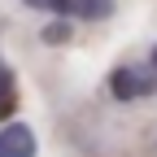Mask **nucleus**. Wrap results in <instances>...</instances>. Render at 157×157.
Masks as SVG:
<instances>
[{
  "mask_svg": "<svg viewBox=\"0 0 157 157\" xmlns=\"http://www.w3.org/2000/svg\"><path fill=\"white\" fill-rule=\"evenodd\" d=\"M66 35H70V26H66V22H52V26H44V39H48V44H61Z\"/></svg>",
  "mask_w": 157,
  "mask_h": 157,
  "instance_id": "obj_6",
  "label": "nucleus"
},
{
  "mask_svg": "<svg viewBox=\"0 0 157 157\" xmlns=\"http://www.w3.org/2000/svg\"><path fill=\"white\" fill-rule=\"evenodd\" d=\"M22 5H31V9H39V13H57V17H74V9H78V0H22Z\"/></svg>",
  "mask_w": 157,
  "mask_h": 157,
  "instance_id": "obj_4",
  "label": "nucleus"
},
{
  "mask_svg": "<svg viewBox=\"0 0 157 157\" xmlns=\"http://www.w3.org/2000/svg\"><path fill=\"white\" fill-rule=\"evenodd\" d=\"M157 92V74L148 66H118L109 74V96L113 101H135V96Z\"/></svg>",
  "mask_w": 157,
  "mask_h": 157,
  "instance_id": "obj_1",
  "label": "nucleus"
},
{
  "mask_svg": "<svg viewBox=\"0 0 157 157\" xmlns=\"http://www.w3.org/2000/svg\"><path fill=\"white\" fill-rule=\"evenodd\" d=\"M148 70H153V74H157V48H153V57H148Z\"/></svg>",
  "mask_w": 157,
  "mask_h": 157,
  "instance_id": "obj_7",
  "label": "nucleus"
},
{
  "mask_svg": "<svg viewBox=\"0 0 157 157\" xmlns=\"http://www.w3.org/2000/svg\"><path fill=\"white\" fill-rule=\"evenodd\" d=\"M13 101H17V92H13V70L0 61V118L13 109Z\"/></svg>",
  "mask_w": 157,
  "mask_h": 157,
  "instance_id": "obj_5",
  "label": "nucleus"
},
{
  "mask_svg": "<svg viewBox=\"0 0 157 157\" xmlns=\"http://www.w3.org/2000/svg\"><path fill=\"white\" fill-rule=\"evenodd\" d=\"M113 13V0H78L74 17H83V22H101V17Z\"/></svg>",
  "mask_w": 157,
  "mask_h": 157,
  "instance_id": "obj_3",
  "label": "nucleus"
},
{
  "mask_svg": "<svg viewBox=\"0 0 157 157\" xmlns=\"http://www.w3.org/2000/svg\"><path fill=\"white\" fill-rule=\"evenodd\" d=\"M0 157H35V131L26 122L0 127Z\"/></svg>",
  "mask_w": 157,
  "mask_h": 157,
  "instance_id": "obj_2",
  "label": "nucleus"
}]
</instances>
